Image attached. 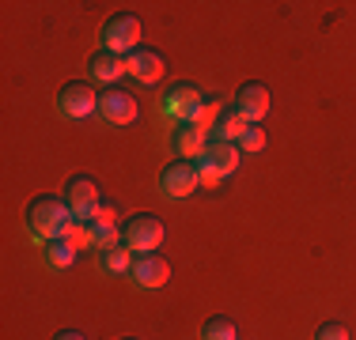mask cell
<instances>
[{"mask_svg": "<svg viewBox=\"0 0 356 340\" xmlns=\"http://www.w3.org/2000/svg\"><path fill=\"white\" fill-rule=\"evenodd\" d=\"M247 133V121H243L239 114H235V106H227L224 114H220L216 129H213V140H227V144H239V136Z\"/></svg>", "mask_w": 356, "mask_h": 340, "instance_id": "17", "label": "cell"}, {"mask_svg": "<svg viewBox=\"0 0 356 340\" xmlns=\"http://www.w3.org/2000/svg\"><path fill=\"white\" fill-rule=\"evenodd\" d=\"M239 144H227V140H213V144H205V151L197 155V178H201V185L205 189H213V185H220L227 174H235L239 170Z\"/></svg>", "mask_w": 356, "mask_h": 340, "instance_id": "2", "label": "cell"}, {"mask_svg": "<svg viewBox=\"0 0 356 340\" xmlns=\"http://www.w3.org/2000/svg\"><path fill=\"white\" fill-rule=\"evenodd\" d=\"M69 204H65V197H35L27 204V212H23V223H27V231L35 242H54V238L65 235V227H69Z\"/></svg>", "mask_w": 356, "mask_h": 340, "instance_id": "1", "label": "cell"}, {"mask_svg": "<svg viewBox=\"0 0 356 340\" xmlns=\"http://www.w3.org/2000/svg\"><path fill=\"white\" fill-rule=\"evenodd\" d=\"M99 272L106 276H118V272H133V250L125 242L110 246V250H99Z\"/></svg>", "mask_w": 356, "mask_h": 340, "instance_id": "16", "label": "cell"}, {"mask_svg": "<svg viewBox=\"0 0 356 340\" xmlns=\"http://www.w3.org/2000/svg\"><path fill=\"white\" fill-rule=\"evenodd\" d=\"M315 340H349V329H345L341 321H326V325H318Z\"/></svg>", "mask_w": 356, "mask_h": 340, "instance_id": "23", "label": "cell"}, {"mask_svg": "<svg viewBox=\"0 0 356 340\" xmlns=\"http://www.w3.org/2000/svg\"><path fill=\"white\" fill-rule=\"evenodd\" d=\"M201 340H239V325L232 318H209L201 325Z\"/></svg>", "mask_w": 356, "mask_h": 340, "instance_id": "19", "label": "cell"}, {"mask_svg": "<svg viewBox=\"0 0 356 340\" xmlns=\"http://www.w3.org/2000/svg\"><path fill=\"white\" fill-rule=\"evenodd\" d=\"M269 87L266 83H243L239 91H235V114L243 117L247 125H261L269 114Z\"/></svg>", "mask_w": 356, "mask_h": 340, "instance_id": "9", "label": "cell"}, {"mask_svg": "<svg viewBox=\"0 0 356 340\" xmlns=\"http://www.w3.org/2000/svg\"><path fill=\"white\" fill-rule=\"evenodd\" d=\"M133 284L144 287V291H156V287L167 284V276H171V265H167L159 253H148V257H137L133 261Z\"/></svg>", "mask_w": 356, "mask_h": 340, "instance_id": "12", "label": "cell"}, {"mask_svg": "<svg viewBox=\"0 0 356 340\" xmlns=\"http://www.w3.org/2000/svg\"><path fill=\"white\" fill-rule=\"evenodd\" d=\"M65 204H69V216L72 219H95V212L103 208V197H99V182L88 174H76L65 185Z\"/></svg>", "mask_w": 356, "mask_h": 340, "instance_id": "5", "label": "cell"}, {"mask_svg": "<svg viewBox=\"0 0 356 340\" xmlns=\"http://www.w3.org/2000/svg\"><path fill=\"white\" fill-rule=\"evenodd\" d=\"M125 72H129L137 83H144V87H152V83L163 80L167 61H163V53H159V49L140 46V49H133V53L125 57Z\"/></svg>", "mask_w": 356, "mask_h": 340, "instance_id": "8", "label": "cell"}, {"mask_svg": "<svg viewBox=\"0 0 356 340\" xmlns=\"http://www.w3.org/2000/svg\"><path fill=\"white\" fill-rule=\"evenodd\" d=\"M103 49L118 57H129L133 49H140V19L133 12H118L103 23Z\"/></svg>", "mask_w": 356, "mask_h": 340, "instance_id": "3", "label": "cell"}, {"mask_svg": "<svg viewBox=\"0 0 356 340\" xmlns=\"http://www.w3.org/2000/svg\"><path fill=\"white\" fill-rule=\"evenodd\" d=\"M227 110V102L220 99V95H213V99H201V106L193 110L190 117H186V125H197L201 133H213L216 129V121H220V114Z\"/></svg>", "mask_w": 356, "mask_h": 340, "instance_id": "15", "label": "cell"}, {"mask_svg": "<svg viewBox=\"0 0 356 340\" xmlns=\"http://www.w3.org/2000/svg\"><path fill=\"white\" fill-rule=\"evenodd\" d=\"M54 340H88L83 333H76V329H65V333H57Z\"/></svg>", "mask_w": 356, "mask_h": 340, "instance_id": "25", "label": "cell"}, {"mask_svg": "<svg viewBox=\"0 0 356 340\" xmlns=\"http://www.w3.org/2000/svg\"><path fill=\"white\" fill-rule=\"evenodd\" d=\"M95 219H99V223H118V208H114V204H103V208L95 212ZM88 223H91V219H88Z\"/></svg>", "mask_w": 356, "mask_h": 340, "instance_id": "24", "label": "cell"}, {"mask_svg": "<svg viewBox=\"0 0 356 340\" xmlns=\"http://www.w3.org/2000/svg\"><path fill=\"white\" fill-rule=\"evenodd\" d=\"M99 117H103L106 125L137 121V99H133L129 91H122V87H106L103 95H99Z\"/></svg>", "mask_w": 356, "mask_h": 340, "instance_id": "10", "label": "cell"}, {"mask_svg": "<svg viewBox=\"0 0 356 340\" xmlns=\"http://www.w3.org/2000/svg\"><path fill=\"white\" fill-rule=\"evenodd\" d=\"M122 242L129 246L137 257H148V253L159 250V242H163V219L152 216V212L133 216L129 223H125V231H122Z\"/></svg>", "mask_w": 356, "mask_h": 340, "instance_id": "4", "label": "cell"}, {"mask_svg": "<svg viewBox=\"0 0 356 340\" xmlns=\"http://www.w3.org/2000/svg\"><path fill=\"white\" fill-rule=\"evenodd\" d=\"M88 231H91V246H95V250H110V246L122 242V231H118V223H99V219H91Z\"/></svg>", "mask_w": 356, "mask_h": 340, "instance_id": "20", "label": "cell"}, {"mask_svg": "<svg viewBox=\"0 0 356 340\" xmlns=\"http://www.w3.org/2000/svg\"><path fill=\"white\" fill-rule=\"evenodd\" d=\"M76 246L69 242V238H54V242H46V265L49 269H69L76 261Z\"/></svg>", "mask_w": 356, "mask_h": 340, "instance_id": "18", "label": "cell"}, {"mask_svg": "<svg viewBox=\"0 0 356 340\" xmlns=\"http://www.w3.org/2000/svg\"><path fill=\"white\" fill-rule=\"evenodd\" d=\"M61 238H69L76 250L91 246V231H88V223H83V219H69V227H65V235H61Z\"/></svg>", "mask_w": 356, "mask_h": 340, "instance_id": "21", "label": "cell"}, {"mask_svg": "<svg viewBox=\"0 0 356 340\" xmlns=\"http://www.w3.org/2000/svg\"><path fill=\"white\" fill-rule=\"evenodd\" d=\"M197 185H201V178L190 159H175V163H167L159 170V193L167 201H186L190 193H197Z\"/></svg>", "mask_w": 356, "mask_h": 340, "instance_id": "6", "label": "cell"}, {"mask_svg": "<svg viewBox=\"0 0 356 340\" xmlns=\"http://www.w3.org/2000/svg\"><path fill=\"white\" fill-rule=\"evenodd\" d=\"M266 148V129L261 125H247V133L239 136V151H261Z\"/></svg>", "mask_w": 356, "mask_h": 340, "instance_id": "22", "label": "cell"}, {"mask_svg": "<svg viewBox=\"0 0 356 340\" xmlns=\"http://www.w3.org/2000/svg\"><path fill=\"white\" fill-rule=\"evenodd\" d=\"M201 99L205 95H201L190 80H178V83H171V87L163 91V110L175 117V121H186V117L201 106Z\"/></svg>", "mask_w": 356, "mask_h": 340, "instance_id": "11", "label": "cell"}, {"mask_svg": "<svg viewBox=\"0 0 356 340\" xmlns=\"http://www.w3.org/2000/svg\"><path fill=\"white\" fill-rule=\"evenodd\" d=\"M167 144H171V151L178 159H197L201 151H205V133L197 129V125H186V121H175L171 136H167Z\"/></svg>", "mask_w": 356, "mask_h": 340, "instance_id": "13", "label": "cell"}, {"mask_svg": "<svg viewBox=\"0 0 356 340\" xmlns=\"http://www.w3.org/2000/svg\"><path fill=\"white\" fill-rule=\"evenodd\" d=\"M88 72H91V80L110 83V87H114V83H118V76L125 72V57L110 53V49H99V53L88 61Z\"/></svg>", "mask_w": 356, "mask_h": 340, "instance_id": "14", "label": "cell"}, {"mask_svg": "<svg viewBox=\"0 0 356 340\" xmlns=\"http://www.w3.org/2000/svg\"><path fill=\"white\" fill-rule=\"evenodd\" d=\"M57 110H61L65 117H72V121H83V117L99 114V95L91 91V83L72 80L57 91Z\"/></svg>", "mask_w": 356, "mask_h": 340, "instance_id": "7", "label": "cell"}]
</instances>
